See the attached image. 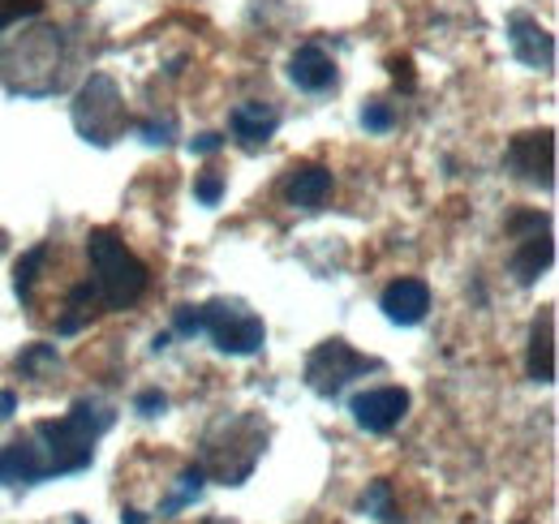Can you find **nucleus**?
I'll list each match as a JSON object with an SVG mask.
<instances>
[{
	"label": "nucleus",
	"mask_w": 559,
	"mask_h": 524,
	"mask_svg": "<svg viewBox=\"0 0 559 524\" xmlns=\"http://www.w3.org/2000/svg\"><path fill=\"white\" fill-rule=\"evenodd\" d=\"M392 78H396V82H405V86H414V73H409V61H392Z\"/></svg>",
	"instance_id": "7c9ffc66"
},
{
	"label": "nucleus",
	"mask_w": 559,
	"mask_h": 524,
	"mask_svg": "<svg viewBox=\"0 0 559 524\" xmlns=\"http://www.w3.org/2000/svg\"><path fill=\"white\" fill-rule=\"evenodd\" d=\"M228 130H233V138H237L246 151H259V146H267L272 133L280 130V112L272 104H263V99H246V104H237V108L228 112Z\"/></svg>",
	"instance_id": "4468645a"
},
{
	"label": "nucleus",
	"mask_w": 559,
	"mask_h": 524,
	"mask_svg": "<svg viewBox=\"0 0 559 524\" xmlns=\"http://www.w3.org/2000/svg\"><path fill=\"white\" fill-rule=\"evenodd\" d=\"M374 370H379V361L366 357V353H357L345 340H323L306 357V383H310V392L328 395V400L345 392L357 374H374Z\"/></svg>",
	"instance_id": "0eeeda50"
},
{
	"label": "nucleus",
	"mask_w": 559,
	"mask_h": 524,
	"mask_svg": "<svg viewBox=\"0 0 559 524\" xmlns=\"http://www.w3.org/2000/svg\"><path fill=\"white\" fill-rule=\"evenodd\" d=\"M86 259L95 271V288H99L104 310H130L146 293V262L112 228H91Z\"/></svg>",
	"instance_id": "20e7f679"
},
{
	"label": "nucleus",
	"mask_w": 559,
	"mask_h": 524,
	"mask_svg": "<svg viewBox=\"0 0 559 524\" xmlns=\"http://www.w3.org/2000/svg\"><path fill=\"white\" fill-rule=\"evenodd\" d=\"M66 524H91V521H82V516H70V521H66Z\"/></svg>",
	"instance_id": "473e14b6"
},
{
	"label": "nucleus",
	"mask_w": 559,
	"mask_h": 524,
	"mask_svg": "<svg viewBox=\"0 0 559 524\" xmlns=\"http://www.w3.org/2000/svg\"><path fill=\"white\" fill-rule=\"evenodd\" d=\"M219 146H224V138H219V133H199V138L190 142V151H194V155H215Z\"/></svg>",
	"instance_id": "c85d7f7f"
},
{
	"label": "nucleus",
	"mask_w": 559,
	"mask_h": 524,
	"mask_svg": "<svg viewBox=\"0 0 559 524\" xmlns=\"http://www.w3.org/2000/svg\"><path fill=\"white\" fill-rule=\"evenodd\" d=\"M164 408H168V395L155 392V388H151V392H139V400H134V413H139V417H159Z\"/></svg>",
	"instance_id": "cd10ccee"
},
{
	"label": "nucleus",
	"mask_w": 559,
	"mask_h": 524,
	"mask_svg": "<svg viewBox=\"0 0 559 524\" xmlns=\"http://www.w3.org/2000/svg\"><path fill=\"white\" fill-rule=\"evenodd\" d=\"M267 448V426L254 413H237V417H219L203 439V460L199 468L215 477L219 486H241Z\"/></svg>",
	"instance_id": "7ed1b4c3"
},
{
	"label": "nucleus",
	"mask_w": 559,
	"mask_h": 524,
	"mask_svg": "<svg viewBox=\"0 0 559 524\" xmlns=\"http://www.w3.org/2000/svg\"><path fill=\"white\" fill-rule=\"evenodd\" d=\"M516 233V250H512V275L521 284H534L547 275V266L556 259V241H551V219L538 215V211H525V215H512L508 224Z\"/></svg>",
	"instance_id": "6e6552de"
},
{
	"label": "nucleus",
	"mask_w": 559,
	"mask_h": 524,
	"mask_svg": "<svg viewBox=\"0 0 559 524\" xmlns=\"http://www.w3.org/2000/svg\"><path fill=\"white\" fill-rule=\"evenodd\" d=\"M353 421L370 434H388L405 421L409 413V392L405 388H370V392L353 395Z\"/></svg>",
	"instance_id": "9b49d317"
},
{
	"label": "nucleus",
	"mask_w": 559,
	"mask_h": 524,
	"mask_svg": "<svg viewBox=\"0 0 559 524\" xmlns=\"http://www.w3.org/2000/svg\"><path fill=\"white\" fill-rule=\"evenodd\" d=\"M173 327H177V335H203V314H199V306H181V310L173 314Z\"/></svg>",
	"instance_id": "bb28decb"
},
{
	"label": "nucleus",
	"mask_w": 559,
	"mask_h": 524,
	"mask_svg": "<svg viewBox=\"0 0 559 524\" xmlns=\"http://www.w3.org/2000/svg\"><path fill=\"white\" fill-rule=\"evenodd\" d=\"M57 361H61V357H57V348H52V344H31V348L17 357V370H22V374H31V379H39V374H44V370H52Z\"/></svg>",
	"instance_id": "4be33fe9"
},
{
	"label": "nucleus",
	"mask_w": 559,
	"mask_h": 524,
	"mask_svg": "<svg viewBox=\"0 0 559 524\" xmlns=\"http://www.w3.org/2000/svg\"><path fill=\"white\" fill-rule=\"evenodd\" d=\"M332 190H336V181H332V168H323V164H297L284 177V198L297 211H323Z\"/></svg>",
	"instance_id": "f8f14e48"
},
{
	"label": "nucleus",
	"mask_w": 559,
	"mask_h": 524,
	"mask_svg": "<svg viewBox=\"0 0 559 524\" xmlns=\"http://www.w3.org/2000/svg\"><path fill=\"white\" fill-rule=\"evenodd\" d=\"M361 512L374 516L379 524L401 521V512H396V503H392V481H370L366 495H361Z\"/></svg>",
	"instance_id": "6ab92c4d"
},
{
	"label": "nucleus",
	"mask_w": 559,
	"mask_h": 524,
	"mask_svg": "<svg viewBox=\"0 0 559 524\" xmlns=\"http://www.w3.org/2000/svg\"><path fill=\"white\" fill-rule=\"evenodd\" d=\"M508 168H512V177L551 190L556 186V133L551 130L516 133L508 142Z\"/></svg>",
	"instance_id": "1a4fd4ad"
},
{
	"label": "nucleus",
	"mask_w": 559,
	"mask_h": 524,
	"mask_svg": "<svg viewBox=\"0 0 559 524\" xmlns=\"http://www.w3.org/2000/svg\"><path fill=\"white\" fill-rule=\"evenodd\" d=\"M379 306H383L388 323H396V327H418L421 319H426V310H430V288H426V279H392V284L383 288Z\"/></svg>",
	"instance_id": "ddd939ff"
},
{
	"label": "nucleus",
	"mask_w": 559,
	"mask_h": 524,
	"mask_svg": "<svg viewBox=\"0 0 559 524\" xmlns=\"http://www.w3.org/2000/svg\"><path fill=\"white\" fill-rule=\"evenodd\" d=\"M121 521H126V524H146V521H142V512H126Z\"/></svg>",
	"instance_id": "2f4dec72"
},
{
	"label": "nucleus",
	"mask_w": 559,
	"mask_h": 524,
	"mask_svg": "<svg viewBox=\"0 0 559 524\" xmlns=\"http://www.w3.org/2000/svg\"><path fill=\"white\" fill-rule=\"evenodd\" d=\"M199 314H203V335H211V344L228 357H254L267 340L263 319L241 301H207L199 306Z\"/></svg>",
	"instance_id": "423d86ee"
},
{
	"label": "nucleus",
	"mask_w": 559,
	"mask_h": 524,
	"mask_svg": "<svg viewBox=\"0 0 559 524\" xmlns=\"http://www.w3.org/2000/svg\"><path fill=\"white\" fill-rule=\"evenodd\" d=\"M66 35L57 26H35V31H22L4 57H0V78L13 95H31V99H44V95H57L61 82H66Z\"/></svg>",
	"instance_id": "f03ea898"
},
{
	"label": "nucleus",
	"mask_w": 559,
	"mask_h": 524,
	"mask_svg": "<svg viewBox=\"0 0 559 524\" xmlns=\"http://www.w3.org/2000/svg\"><path fill=\"white\" fill-rule=\"evenodd\" d=\"M48 262V246H35L31 254H22L17 266H13V288H17V297L22 301H31V288H35V279H39V266Z\"/></svg>",
	"instance_id": "aec40b11"
},
{
	"label": "nucleus",
	"mask_w": 559,
	"mask_h": 524,
	"mask_svg": "<svg viewBox=\"0 0 559 524\" xmlns=\"http://www.w3.org/2000/svg\"><path fill=\"white\" fill-rule=\"evenodd\" d=\"M361 126L370 133H388L396 126V108L392 104H383V99H370L366 108H361Z\"/></svg>",
	"instance_id": "5701e85b"
},
{
	"label": "nucleus",
	"mask_w": 559,
	"mask_h": 524,
	"mask_svg": "<svg viewBox=\"0 0 559 524\" xmlns=\"http://www.w3.org/2000/svg\"><path fill=\"white\" fill-rule=\"evenodd\" d=\"M13 408H17V395L0 392V421H9V417H13Z\"/></svg>",
	"instance_id": "c756f323"
},
{
	"label": "nucleus",
	"mask_w": 559,
	"mask_h": 524,
	"mask_svg": "<svg viewBox=\"0 0 559 524\" xmlns=\"http://www.w3.org/2000/svg\"><path fill=\"white\" fill-rule=\"evenodd\" d=\"M39 13H44V0H0V31L22 17H39Z\"/></svg>",
	"instance_id": "b1692460"
},
{
	"label": "nucleus",
	"mask_w": 559,
	"mask_h": 524,
	"mask_svg": "<svg viewBox=\"0 0 559 524\" xmlns=\"http://www.w3.org/2000/svg\"><path fill=\"white\" fill-rule=\"evenodd\" d=\"M126 126H130V112H126L117 82L108 73H91L82 91L73 95V130L95 146H112L126 133Z\"/></svg>",
	"instance_id": "39448f33"
},
{
	"label": "nucleus",
	"mask_w": 559,
	"mask_h": 524,
	"mask_svg": "<svg viewBox=\"0 0 559 524\" xmlns=\"http://www.w3.org/2000/svg\"><path fill=\"white\" fill-rule=\"evenodd\" d=\"M288 78L297 91H310V95H323L336 86V61L319 48V44H301L288 61Z\"/></svg>",
	"instance_id": "dca6fc26"
},
{
	"label": "nucleus",
	"mask_w": 559,
	"mask_h": 524,
	"mask_svg": "<svg viewBox=\"0 0 559 524\" xmlns=\"http://www.w3.org/2000/svg\"><path fill=\"white\" fill-rule=\"evenodd\" d=\"M508 44H512V57L525 69H538V73H551L556 69V35L538 17L512 13L508 17Z\"/></svg>",
	"instance_id": "9d476101"
},
{
	"label": "nucleus",
	"mask_w": 559,
	"mask_h": 524,
	"mask_svg": "<svg viewBox=\"0 0 559 524\" xmlns=\"http://www.w3.org/2000/svg\"><path fill=\"white\" fill-rule=\"evenodd\" d=\"M530 379L556 383V306H543L530 327Z\"/></svg>",
	"instance_id": "f3484780"
},
{
	"label": "nucleus",
	"mask_w": 559,
	"mask_h": 524,
	"mask_svg": "<svg viewBox=\"0 0 559 524\" xmlns=\"http://www.w3.org/2000/svg\"><path fill=\"white\" fill-rule=\"evenodd\" d=\"M194 198H199L203 206H215V202L224 198V177H219V172H203V177L194 181Z\"/></svg>",
	"instance_id": "a878e982"
},
{
	"label": "nucleus",
	"mask_w": 559,
	"mask_h": 524,
	"mask_svg": "<svg viewBox=\"0 0 559 524\" xmlns=\"http://www.w3.org/2000/svg\"><path fill=\"white\" fill-rule=\"evenodd\" d=\"M177 481H181V486H177V495L164 503V512H181L190 499H199V495H203V481H207V473H203L199 464H190V468H186Z\"/></svg>",
	"instance_id": "412c9836"
},
{
	"label": "nucleus",
	"mask_w": 559,
	"mask_h": 524,
	"mask_svg": "<svg viewBox=\"0 0 559 524\" xmlns=\"http://www.w3.org/2000/svg\"><path fill=\"white\" fill-rule=\"evenodd\" d=\"M95 306H104V301H99V288H95V279L78 284L70 297H66V314H61L57 331H61V335H73V331H82L86 323H91V319H95Z\"/></svg>",
	"instance_id": "a211bd4d"
},
{
	"label": "nucleus",
	"mask_w": 559,
	"mask_h": 524,
	"mask_svg": "<svg viewBox=\"0 0 559 524\" xmlns=\"http://www.w3.org/2000/svg\"><path fill=\"white\" fill-rule=\"evenodd\" d=\"M139 133L146 146H168L173 133H177V121H173V117H151V121H142L139 126Z\"/></svg>",
	"instance_id": "393cba45"
},
{
	"label": "nucleus",
	"mask_w": 559,
	"mask_h": 524,
	"mask_svg": "<svg viewBox=\"0 0 559 524\" xmlns=\"http://www.w3.org/2000/svg\"><path fill=\"white\" fill-rule=\"evenodd\" d=\"M39 481H48V473H44V456L31 443V434L0 448V486H39Z\"/></svg>",
	"instance_id": "2eb2a0df"
},
{
	"label": "nucleus",
	"mask_w": 559,
	"mask_h": 524,
	"mask_svg": "<svg viewBox=\"0 0 559 524\" xmlns=\"http://www.w3.org/2000/svg\"><path fill=\"white\" fill-rule=\"evenodd\" d=\"M108 426H112V408L99 404V400H78L66 417L39 421V426L31 430V443H35L39 456H44V473H48V477H70V473L91 468L95 443H99V434H104Z\"/></svg>",
	"instance_id": "f257e3e1"
}]
</instances>
